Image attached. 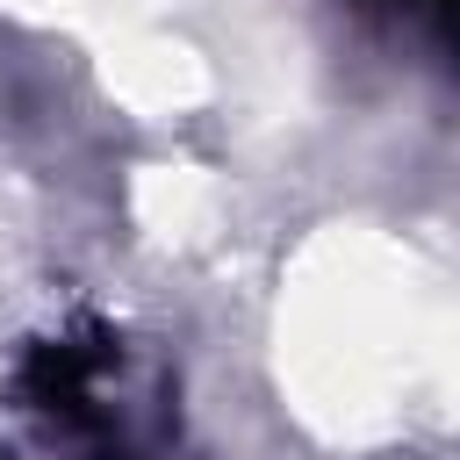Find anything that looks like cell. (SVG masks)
<instances>
[{
	"mask_svg": "<svg viewBox=\"0 0 460 460\" xmlns=\"http://www.w3.org/2000/svg\"><path fill=\"white\" fill-rule=\"evenodd\" d=\"M395 7H431V0H395Z\"/></svg>",
	"mask_w": 460,
	"mask_h": 460,
	"instance_id": "1",
	"label": "cell"
}]
</instances>
